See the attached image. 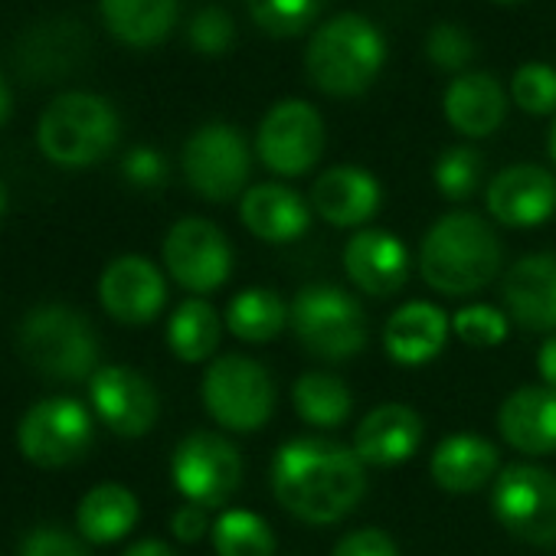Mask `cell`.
Masks as SVG:
<instances>
[{"instance_id":"cell-43","label":"cell","mask_w":556,"mask_h":556,"mask_svg":"<svg viewBox=\"0 0 556 556\" xmlns=\"http://www.w3.org/2000/svg\"><path fill=\"white\" fill-rule=\"evenodd\" d=\"M122 556H177L164 540H138L135 546H128Z\"/></svg>"},{"instance_id":"cell-5","label":"cell","mask_w":556,"mask_h":556,"mask_svg":"<svg viewBox=\"0 0 556 556\" xmlns=\"http://www.w3.org/2000/svg\"><path fill=\"white\" fill-rule=\"evenodd\" d=\"M289 328L312 357L328 364L351 361L367 348V315L361 302L328 282H312L292 299Z\"/></svg>"},{"instance_id":"cell-39","label":"cell","mask_w":556,"mask_h":556,"mask_svg":"<svg viewBox=\"0 0 556 556\" xmlns=\"http://www.w3.org/2000/svg\"><path fill=\"white\" fill-rule=\"evenodd\" d=\"M21 556H89V549L60 527H37L24 536Z\"/></svg>"},{"instance_id":"cell-34","label":"cell","mask_w":556,"mask_h":556,"mask_svg":"<svg viewBox=\"0 0 556 556\" xmlns=\"http://www.w3.org/2000/svg\"><path fill=\"white\" fill-rule=\"evenodd\" d=\"M481 167H484L481 154L475 148L458 144V148H448L439 154L432 180L445 200H468L481 184Z\"/></svg>"},{"instance_id":"cell-28","label":"cell","mask_w":556,"mask_h":556,"mask_svg":"<svg viewBox=\"0 0 556 556\" xmlns=\"http://www.w3.org/2000/svg\"><path fill=\"white\" fill-rule=\"evenodd\" d=\"M292 406L312 429H341L354 413V393L341 377L328 370H308L292 387Z\"/></svg>"},{"instance_id":"cell-7","label":"cell","mask_w":556,"mask_h":556,"mask_svg":"<svg viewBox=\"0 0 556 556\" xmlns=\"http://www.w3.org/2000/svg\"><path fill=\"white\" fill-rule=\"evenodd\" d=\"M200 396L210 419L226 432H258L278 403L268 367L245 354L216 357L203 374Z\"/></svg>"},{"instance_id":"cell-3","label":"cell","mask_w":556,"mask_h":556,"mask_svg":"<svg viewBox=\"0 0 556 556\" xmlns=\"http://www.w3.org/2000/svg\"><path fill=\"white\" fill-rule=\"evenodd\" d=\"M387 63L383 34L361 14H341L318 27L308 43L305 70L315 89L334 99L367 92Z\"/></svg>"},{"instance_id":"cell-31","label":"cell","mask_w":556,"mask_h":556,"mask_svg":"<svg viewBox=\"0 0 556 556\" xmlns=\"http://www.w3.org/2000/svg\"><path fill=\"white\" fill-rule=\"evenodd\" d=\"M213 549L216 556H275V530L265 517L245 507L223 510L213 520Z\"/></svg>"},{"instance_id":"cell-13","label":"cell","mask_w":556,"mask_h":556,"mask_svg":"<svg viewBox=\"0 0 556 556\" xmlns=\"http://www.w3.org/2000/svg\"><path fill=\"white\" fill-rule=\"evenodd\" d=\"M92 416L79 400L53 396L27 409L17 442L21 452L40 468H66L79 462L92 445Z\"/></svg>"},{"instance_id":"cell-17","label":"cell","mask_w":556,"mask_h":556,"mask_svg":"<svg viewBox=\"0 0 556 556\" xmlns=\"http://www.w3.org/2000/svg\"><path fill=\"white\" fill-rule=\"evenodd\" d=\"M484 203L501 226H540L556 213V177L540 164H510L488 184Z\"/></svg>"},{"instance_id":"cell-16","label":"cell","mask_w":556,"mask_h":556,"mask_svg":"<svg viewBox=\"0 0 556 556\" xmlns=\"http://www.w3.org/2000/svg\"><path fill=\"white\" fill-rule=\"evenodd\" d=\"M507 318L533 334L556 331V252L520 255L501 278Z\"/></svg>"},{"instance_id":"cell-33","label":"cell","mask_w":556,"mask_h":556,"mask_svg":"<svg viewBox=\"0 0 556 556\" xmlns=\"http://www.w3.org/2000/svg\"><path fill=\"white\" fill-rule=\"evenodd\" d=\"M452 334L468 348L491 351V348H501L507 341L510 318H507V312H501L494 305L475 302V305H465L452 315Z\"/></svg>"},{"instance_id":"cell-11","label":"cell","mask_w":556,"mask_h":556,"mask_svg":"<svg viewBox=\"0 0 556 556\" xmlns=\"http://www.w3.org/2000/svg\"><path fill=\"white\" fill-rule=\"evenodd\" d=\"M258 161L278 177H302L325 154L321 112L302 99H286L265 112L255 135Z\"/></svg>"},{"instance_id":"cell-20","label":"cell","mask_w":556,"mask_h":556,"mask_svg":"<svg viewBox=\"0 0 556 556\" xmlns=\"http://www.w3.org/2000/svg\"><path fill=\"white\" fill-rule=\"evenodd\" d=\"M380 203H383L380 180L354 164L331 167L318 174V180L312 184V210L338 229H357L370 223Z\"/></svg>"},{"instance_id":"cell-27","label":"cell","mask_w":556,"mask_h":556,"mask_svg":"<svg viewBox=\"0 0 556 556\" xmlns=\"http://www.w3.org/2000/svg\"><path fill=\"white\" fill-rule=\"evenodd\" d=\"M223 325L242 344H268L289 328V302L275 289H242L229 299Z\"/></svg>"},{"instance_id":"cell-19","label":"cell","mask_w":556,"mask_h":556,"mask_svg":"<svg viewBox=\"0 0 556 556\" xmlns=\"http://www.w3.org/2000/svg\"><path fill=\"white\" fill-rule=\"evenodd\" d=\"M422 416L406 403H383L370 409L354 429V452L367 468H393L409 462L422 445Z\"/></svg>"},{"instance_id":"cell-6","label":"cell","mask_w":556,"mask_h":556,"mask_svg":"<svg viewBox=\"0 0 556 556\" xmlns=\"http://www.w3.org/2000/svg\"><path fill=\"white\" fill-rule=\"evenodd\" d=\"M37 141L60 167H89L115 148L118 115L92 92H66L40 115Z\"/></svg>"},{"instance_id":"cell-22","label":"cell","mask_w":556,"mask_h":556,"mask_svg":"<svg viewBox=\"0 0 556 556\" xmlns=\"http://www.w3.org/2000/svg\"><path fill=\"white\" fill-rule=\"evenodd\" d=\"M312 203L299 190L275 180L249 187L239 200L242 226L268 245L302 239L312 226Z\"/></svg>"},{"instance_id":"cell-1","label":"cell","mask_w":556,"mask_h":556,"mask_svg":"<svg viewBox=\"0 0 556 556\" xmlns=\"http://www.w3.org/2000/svg\"><path fill=\"white\" fill-rule=\"evenodd\" d=\"M268 481L286 514L312 527H331L364 501L367 465L357 458L354 445L299 435L275 448Z\"/></svg>"},{"instance_id":"cell-47","label":"cell","mask_w":556,"mask_h":556,"mask_svg":"<svg viewBox=\"0 0 556 556\" xmlns=\"http://www.w3.org/2000/svg\"><path fill=\"white\" fill-rule=\"evenodd\" d=\"M494 4H520V0H494Z\"/></svg>"},{"instance_id":"cell-38","label":"cell","mask_w":556,"mask_h":556,"mask_svg":"<svg viewBox=\"0 0 556 556\" xmlns=\"http://www.w3.org/2000/svg\"><path fill=\"white\" fill-rule=\"evenodd\" d=\"M331 556H400V546L380 527H357L334 543Z\"/></svg>"},{"instance_id":"cell-4","label":"cell","mask_w":556,"mask_h":556,"mask_svg":"<svg viewBox=\"0 0 556 556\" xmlns=\"http://www.w3.org/2000/svg\"><path fill=\"white\" fill-rule=\"evenodd\" d=\"M17 351L27 367L63 383L92 380L99 370V334L83 312L66 305H40L27 312L17 331Z\"/></svg>"},{"instance_id":"cell-18","label":"cell","mask_w":556,"mask_h":556,"mask_svg":"<svg viewBox=\"0 0 556 556\" xmlns=\"http://www.w3.org/2000/svg\"><path fill=\"white\" fill-rule=\"evenodd\" d=\"M344 271L364 295L390 299L409 278V252L403 239L387 229H357L344 245Z\"/></svg>"},{"instance_id":"cell-15","label":"cell","mask_w":556,"mask_h":556,"mask_svg":"<svg viewBox=\"0 0 556 556\" xmlns=\"http://www.w3.org/2000/svg\"><path fill=\"white\" fill-rule=\"evenodd\" d=\"M99 299L118 325H151L167 305V282L144 255H118L99 278Z\"/></svg>"},{"instance_id":"cell-29","label":"cell","mask_w":556,"mask_h":556,"mask_svg":"<svg viewBox=\"0 0 556 556\" xmlns=\"http://www.w3.org/2000/svg\"><path fill=\"white\" fill-rule=\"evenodd\" d=\"M109 30L128 47H154L177 21V0H99Z\"/></svg>"},{"instance_id":"cell-12","label":"cell","mask_w":556,"mask_h":556,"mask_svg":"<svg viewBox=\"0 0 556 556\" xmlns=\"http://www.w3.org/2000/svg\"><path fill=\"white\" fill-rule=\"evenodd\" d=\"M164 265L180 289L193 295H210L229 282L232 245L216 223L203 216H187L177 219L164 236Z\"/></svg>"},{"instance_id":"cell-44","label":"cell","mask_w":556,"mask_h":556,"mask_svg":"<svg viewBox=\"0 0 556 556\" xmlns=\"http://www.w3.org/2000/svg\"><path fill=\"white\" fill-rule=\"evenodd\" d=\"M8 115H11V89L4 79H0V125L8 122Z\"/></svg>"},{"instance_id":"cell-30","label":"cell","mask_w":556,"mask_h":556,"mask_svg":"<svg viewBox=\"0 0 556 556\" xmlns=\"http://www.w3.org/2000/svg\"><path fill=\"white\" fill-rule=\"evenodd\" d=\"M223 334V318L203 299H187L174 308L167 321V348L184 364H203L216 354Z\"/></svg>"},{"instance_id":"cell-9","label":"cell","mask_w":556,"mask_h":556,"mask_svg":"<svg viewBox=\"0 0 556 556\" xmlns=\"http://www.w3.org/2000/svg\"><path fill=\"white\" fill-rule=\"evenodd\" d=\"M170 478L187 504L223 507L242 488V455L219 432H190L174 448Z\"/></svg>"},{"instance_id":"cell-46","label":"cell","mask_w":556,"mask_h":556,"mask_svg":"<svg viewBox=\"0 0 556 556\" xmlns=\"http://www.w3.org/2000/svg\"><path fill=\"white\" fill-rule=\"evenodd\" d=\"M4 210H8V190H4V184H0V216H4Z\"/></svg>"},{"instance_id":"cell-37","label":"cell","mask_w":556,"mask_h":556,"mask_svg":"<svg viewBox=\"0 0 556 556\" xmlns=\"http://www.w3.org/2000/svg\"><path fill=\"white\" fill-rule=\"evenodd\" d=\"M232 37H236V24H232L229 11H223V8H203L190 21V47L197 53L219 56L232 47Z\"/></svg>"},{"instance_id":"cell-23","label":"cell","mask_w":556,"mask_h":556,"mask_svg":"<svg viewBox=\"0 0 556 556\" xmlns=\"http://www.w3.org/2000/svg\"><path fill=\"white\" fill-rule=\"evenodd\" d=\"M452 318L432 302L400 305L383 328V351L400 367H422L442 354L448 344Z\"/></svg>"},{"instance_id":"cell-2","label":"cell","mask_w":556,"mask_h":556,"mask_svg":"<svg viewBox=\"0 0 556 556\" xmlns=\"http://www.w3.org/2000/svg\"><path fill=\"white\" fill-rule=\"evenodd\" d=\"M501 239L494 226L468 210L439 216L419 245L422 282L445 299H468L484 292L501 271Z\"/></svg>"},{"instance_id":"cell-14","label":"cell","mask_w":556,"mask_h":556,"mask_svg":"<svg viewBox=\"0 0 556 556\" xmlns=\"http://www.w3.org/2000/svg\"><path fill=\"white\" fill-rule=\"evenodd\" d=\"M89 396L99 422H105L115 435L138 439L154 429L161 400L154 383L125 364L99 367L89 380Z\"/></svg>"},{"instance_id":"cell-42","label":"cell","mask_w":556,"mask_h":556,"mask_svg":"<svg viewBox=\"0 0 556 556\" xmlns=\"http://www.w3.org/2000/svg\"><path fill=\"white\" fill-rule=\"evenodd\" d=\"M536 374L543 380V387L556 390V334H549L540 351H536Z\"/></svg>"},{"instance_id":"cell-45","label":"cell","mask_w":556,"mask_h":556,"mask_svg":"<svg viewBox=\"0 0 556 556\" xmlns=\"http://www.w3.org/2000/svg\"><path fill=\"white\" fill-rule=\"evenodd\" d=\"M546 151H549V157H553V164H556V118H553L549 135H546Z\"/></svg>"},{"instance_id":"cell-26","label":"cell","mask_w":556,"mask_h":556,"mask_svg":"<svg viewBox=\"0 0 556 556\" xmlns=\"http://www.w3.org/2000/svg\"><path fill=\"white\" fill-rule=\"evenodd\" d=\"M138 517H141V504H138L135 491L109 481V484H96L79 501L76 527L89 543H115L135 530Z\"/></svg>"},{"instance_id":"cell-8","label":"cell","mask_w":556,"mask_h":556,"mask_svg":"<svg viewBox=\"0 0 556 556\" xmlns=\"http://www.w3.org/2000/svg\"><path fill=\"white\" fill-rule=\"evenodd\" d=\"M494 520L530 546L556 543V475L543 465H504L491 491Z\"/></svg>"},{"instance_id":"cell-36","label":"cell","mask_w":556,"mask_h":556,"mask_svg":"<svg viewBox=\"0 0 556 556\" xmlns=\"http://www.w3.org/2000/svg\"><path fill=\"white\" fill-rule=\"evenodd\" d=\"M426 53H429V60L439 70L462 73L475 60V40L462 27H455V24H439L426 37Z\"/></svg>"},{"instance_id":"cell-21","label":"cell","mask_w":556,"mask_h":556,"mask_svg":"<svg viewBox=\"0 0 556 556\" xmlns=\"http://www.w3.org/2000/svg\"><path fill=\"white\" fill-rule=\"evenodd\" d=\"M501 439L527 455L543 458L556 452V390L549 387H517L497 406Z\"/></svg>"},{"instance_id":"cell-41","label":"cell","mask_w":556,"mask_h":556,"mask_svg":"<svg viewBox=\"0 0 556 556\" xmlns=\"http://www.w3.org/2000/svg\"><path fill=\"white\" fill-rule=\"evenodd\" d=\"M213 530L210 517H206V507L200 504H180L170 517V533L180 540V543H197L203 540L206 533Z\"/></svg>"},{"instance_id":"cell-40","label":"cell","mask_w":556,"mask_h":556,"mask_svg":"<svg viewBox=\"0 0 556 556\" xmlns=\"http://www.w3.org/2000/svg\"><path fill=\"white\" fill-rule=\"evenodd\" d=\"M122 170H125V177L135 187H157L167 177V164H164V157L154 148H135V151H128Z\"/></svg>"},{"instance_id":"cell-35","label":"cell","mask_w":556,"mask_h":556,"mask_svg":"<svg viewBox=\"0 0 556 556\" xmlns=\"http://www.w3.org/2000/svg\"><path fill=\"white\" fill-rule=\"evenodd\" d=\"M510 96L527 115H553L556 109V70L546 63H523L510 79Z\"/></svg>"},{"instance_id":"cell-25","label":"cell","mask_w":556,"mask_h":556,"mask_svg":"<svg viewBox=\"0 0 556 556\" xmlns=\"http://www.w3.org/2000/svg\"><path fill=\"white\" fill-rule=\"evenodd\" d=\"M442 112L448 125L465 138H488L507 115V96L488 73H462L448 83Z\"/></svg>"},{"instance_id":"cell-32","label":"cell","mask_w":556,"mask_h":556,"mask_svg":"<svg viewBox=\"0 0 556 556\" xmlns=\"http://www.w3.org/2000/svg\"><path fill=\"white\" fill-rule=\"evenodd\" d=\"M245 8L255 21L271 37H299L305 34L315 17L321 14L325 0H245Z\"/></svg>"},{"instance_id":"cell-10","label":"cell","mask_w":556,"mask_h":556,"mask_svg":"<svg viewBox=\"0 0 556 556\" xmlns=\"http://www.w3.org/2000/svg\"><path fill=\"white\" fill-rule=\"evenodd\" d=\"M252 170V154L239 128L210 122L184 144V177L203 200L226 203L242 193Z\"/></svg>"},{"instance_id":"cell-24","label":"cell","mask_w":556,"mask_h":556,"mask_svg":"<svg viewBox=\"0 0 556 556\" xmlns=\"http://www.w3.org/2000/svg\"><path fill=\"white\" fill-rule=\"evenodd\" d=\"M497 445L478 432L445 435L429 458V475L445 494H471L497 478Z\"/></svg>"}]
</instances>
